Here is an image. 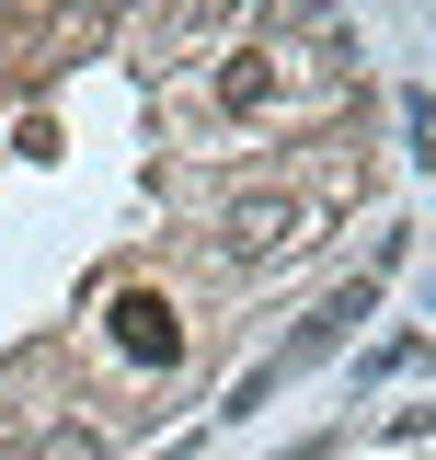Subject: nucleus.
Returning <instances> with one entry per match:
<instances>
[{
    "label": "nucleus",
    "instance_id": "3",
    "mask_svg": "<svg viewBox=\"0 0 436 460\" xmlns=\"http://www.w3.org/2000/svg\"><path fill=\"white\" fill-rule=\"evenodd\" d=\"M35 460H104V438H92V426H47V438H35Z\"/></svg>",
    "mask_w": 436,
    "mask_h": 460
},
{
    "label": "nucleus",
    "instance_id": "4",
    "mask_svg": "<svg viewBox=\"0 0 436 460\" xmlns=\"http://www.w3.org/2000/svg\"><path fill=\"white\" fill-rule=\"evenodd\" d=\"M0 460H35V438H0Z\"/></svg>",
    "mask_w": 436,
    "mask_h": 460
},
{
    "label": "nucleus",
    "instance_id": "2",
    "mask_svg": "<svg viewBox=\"0 0 436 460\" xmlns=\"http://www.w3.org/2000/svg\"><path fill=\"white\" fill-rule=\"evenodd\" d=\"M115 323H126V345H138V357H161V299H115Z\"/></svg>",
    "mask_w": 436,
    "mask_h": 460
},
{
    "label": "nucleus",
    "instance_id": "1",
    "mask_svg": "<svg viewBox=\"0 0 436 460\" xmlns=\"http://www.w3.org/2000/svg\"><path fill=\"white\" fill-rule=\"evenodd\" d=\"M310 230H322V208H310V196L253 184V196H230V208H218V253H230V265H287Z\"/></svg>",
    "mask_w": 436,
    "mask_h": 460
}]
</instances>
